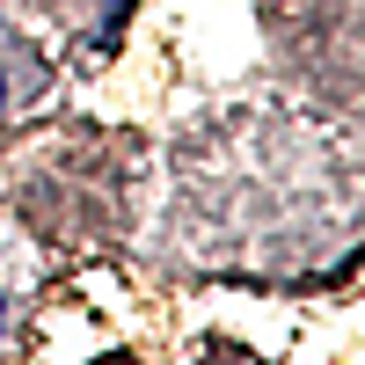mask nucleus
<instances>
[{
    "label": "nucleus",
    "instance_id": "nucleus-1",
    "mask_svg": "<svg viewBox=\"0 0 365 365\" xmlns=\"http://www.w3.org/2000/svg\"><path fill=\"white\" fill-rule=\"evenodd\" d=\"M0 103H8V88H0Z\"/></svg>",
    "mask_w": 365,
    "mask_h": 365
},
{
    "label": "nucleus",
    "instance_id": "nucleus-2",
    "mask_svg": "<svg viewBox=\"0 0 365 365\" xmlns=\"http://www.w3.org/2000/svg\"><path fill=\"white\" fill-rule=\"evenodd\" d=\"M0 322H8V307H0Z\"/></svg>",
    "mask_w": 365,
    "mask_h": 365
}]
</instances>
